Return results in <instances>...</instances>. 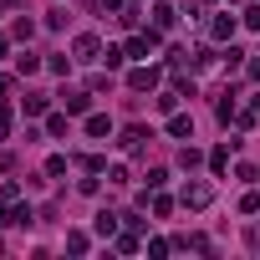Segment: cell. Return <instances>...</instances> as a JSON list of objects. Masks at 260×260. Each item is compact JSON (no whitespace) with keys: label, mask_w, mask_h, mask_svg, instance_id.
<instances>
[{"label":"cell","mask_w":260,"mask_h":260,"mask_svg":"<svg viewBox=\"0 0 260 260\" xmlns=\"http://www.w3.org/2000/svg\"><path fill=\"white\" fill-rule=\"evenodd\" d=\"M153 82H158V72H153V67H138L133 77H127V87H133V92H148Z\"/></svg>","instance_id":"obj_1"},{"label":"cell","mask_w":260,"mask_h":260,"mask_svg":"<svg viewBox=\"0 0 260 260\" xmlns=\"http://www.w3.org/2000/svg\"><path fill=\"white\" fill-rule=\"evenodd\" d=\"M184 204H189V209H204V204H209V184H189V189H184Z\"/></svg>","instance_id":"obj_2"},{"label":"cell","mask_w":260,"mask_h":260,"mask_svg":"<svg viewBox=\"0 0 260 260\" xmlns=\"http://www.w3.org/2000/svg\"><path fill=\"white\" fill-rule=\"evenodd\" d=\"M87 133H92V138H107L112 122H107V117H87Z\"/></svg>","instance_id":"obj_3"},{"label":"cell","mask_w":260,"mask_h":260,"mask_svg":"<svg viewBox=\"0 0 260 260\" xmlns=\"http://www.w3.org/2000/svg\"><path fill=\"white\" fill-rule=\"evenodd\" d=\"M169 133H174V138H189V133H194V122H189V117H174V122H169Z\"/></svg>","instance_id":"obj_4"},{"label":"cell","mask_w":260,"mask_h":260,"mask_svg":"<svg viewBox=\"0 0 260 260\" xmlns=\"http://www.w3.org/2000/svg\"><path fill=\"white\" fill-rule=\"evenodd\" d=\"M214 36H219V41L235 36V16H219V21H214Z\"/></svg>","instance_id":"obj_5"},{"label":"cell","mask_w":260,"mask_h":260,"mask_svg":"<svg viewBox=\"0 0 260 260\" xmlns=\"http://www.w3.org/2000/svg\"><path fill=\"white\" fill-rule=\"evenodd\" d=\"M77 56H82V61H92V56H97V41H92V36H82V41H77Z\"/></svg>","instance_id":"obj_6"},{"label":"cell","mask_w":260,"mask_h":260,"mask_svg":"<svg viewBox=\"0 0 260 260\" xmlns=\"http://www.w3.org/2000/svg\"><path fill=\"white\" fill-rule=\"evenodd\" d=\"M67 112H87V92H67Z\"/></svg>","instance_id":"obj_7"},{"label":"cell","mask_w":260,"mask_h":260,"mask_svg":"<svg viewBox=\"0 0 260 260\" xmlns=\"http://www.w3.org/2000/svg\"><path fill=\"white\" fill-rule=\"evenodd\" d=\"M112 230H117V214L102 209V214H97V235H112Z\"/></svg>","instance_id":"obj_8"},{"label":"cell","mask_w":260,"mask_h":260,"mask_svg":"<svg viewBox=\"0 0 260 260\" xmlns=\"http://www.w3.org/2000/svg\"><path fill=\"white\" fill-rule=\"evenodd\" d=\"M117 143H122V148H138V143H143V127H127V133H122Z\"/></svg>","instance_id":"obj_9"},{"label":"cell","mask_w":260,"mask_h":260,"mask_svg":"<svg viewBox=\"0 0 260 260\" xmlns=\"http://www.w3.org/2000/svg\"><path fill=\"white\" fill-rule=\"evenodd\" d=\"M245 26H255V31H260V6H255V11H245Z\"/></svg>","instance_id":"obj_10"},{"label":"cell","mask_w":260,"mask_h":260,"mask_svg":"<svg viewBox=\"0 0 260 260\" xmlns=\"http://www.w3.org/2000/svg\"><path fill=\"white\" fill-rule=\"evenodd\" d=\"M250 77H255V82H260V56H255V61H250Z\"/></svg>","instance_id":"obj_11"},{"label":"cell","mask_w":260,"mask_h":260,"mask_svg":"<svg viewBox=\"0 0 260 260\" xmlns=\"http://www.w3.org/2000/svg\"><path fill=\"white\" fill-rule=\"evenodd\" d=\"M117 6H122V0H102V11H117Z\"/></svg>","instance_id":"obj_12"}]
</instances>
